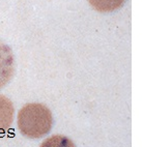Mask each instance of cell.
I'll use <instances>...</instances> for the list:
<instances>
[{"label": "cell", "mask_w": 142, "mask_h": 147, "mask_svg": "<svg viewBox=\"0 0 142 147\" xmlns=\"http://www.w3.org/2000/svg\"><path fill=\"white\" fill-rule=\"evenodd\" d=\"M14 118V106L4 95L0 94V134L5 133L11 125Z\"/></svg>", "instance_id": "cell-3"}, {"label": "cell", "mask_w": 142, "mask_h": 147, "mask_svg": "<svg viewBox=\"0 0 142 147\" xmlns=\"http://www.w3.org/2000/svg\"><path fill=\"white\" fill-rule=\"evenodd\" d=\"M15 73V59L13 51L0 40V88L5 86Z\"/></svg>", "instance_id": "cell-2"}, {"label": "cell", "mask_w": 142, "mask_h": 147, "mask_svg": "<svg viewBox=\"0 0 142 147\" xmlns=\"http://www.w3.org/2000/svg\"><path fill=\"white\" fill-rule=\"evenodd\" d=\"M41 147H75V144L66 137L53 136L43 142Z\"/></svg>", "instance_id": "cell-5"}, {"label": "cell", "mask_w": 142, "mask_h": 147, "mask_svg": "<svg viewBox=\"0 0 142 147\" xmlns=\"http://www.w3.org/2000/svg\"><path fill=\"white\" fill-rule=\"evenodd\" d=\"M53 123L51 111L42 104L25 105L18 114V127L30 139L42 138L50 131Z\"/></svg>", "instance_id": "cell-1"}, {"label": "cell", "mask_w": 142, "mask_h": 147, "mask_svg": "<svg viewBox=\"0 0 142 147\" xmlns=\"http://www.w3.org/2000/svg\"><path fill=\"white\" fill-rule=\"evenodd\" d=\"M91 6L97 11L109 13L120 7L126 0H88Z\"/></svg>", "instance_id": "cell-4"}]
</instances>
